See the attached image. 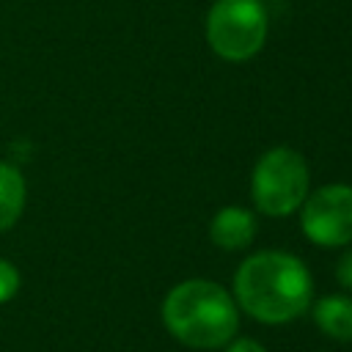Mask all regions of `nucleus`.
<instances>
[{
    "label": "nucleus",
    "instance_id": "f257e3e1",
    "mask_svg": "<svg viewBox=\"0 0 352 352\" xmlns=\"http://www.w3.org/2000/svg\"><path fill=\"white\" fill-rule=\"evenodd\" d=\"M314 294L308 267L283 250H264L248 256L234 275V302L264 324H283L297 319Z\"/></svg>",
    "mask_w": 352,
    "mask_h": 352
},
{
    "label": "nucleus",
    "instance_id": "f03ea898",
    "mask_svg": "<svg viewBox=\"0 0 352 352\" xmlns=\"http://www.w3.org/2000/svg\"><path fill=\"white\" fill-rule=\"evenodd\" d=\"M162 322L176 341L192 349H220L239 327V305L212 280H184L162 302Z\"/></svg>",
    "mask_w": 352,
    "mask_h": 352
},
{
    "label": "nucleus",
    "instance_id": "7ed1b4c3",
    "mask_svg": "<svg viewBox=\"0 0 352 352\" xmlns=\"http://www.w3.org/2000/svg\"><path fill=\"white\" fill-rule=\"evenodd\" d=\"M253 204L270 217H283L300 209L308 195V165L294 148H270L253 168Z\"/></svg>",
    "mask_w": 352,
    "mask_h": 352
},
{
    "label": "nucleus",
    "instance_id": "20e7f679",
    "mask_svg": "<svg viewBox=\"0 0 352 352\" xmlns=\"http://www.w3.org/2000/svg\"><path fill=\"white\" fill-rule=\"evenodd\" d=\"M209 47L223 60H250L267 41V11L258 0H217L206 16Z\"/></svg>",
    "mask_w": 352,
    "mask_h": 352
},
{
    "label": "nucleus",
    "instance_id": "39448f33",
    "mask_svg": "<svg viewBox=\"0 0 352 352\" xmlns=\"http://www.w3.org/2000/svg\"><path fill=\"white\" fill-rule=\"evenodd\" d=\"M302 234L324 248H338L352 242V187L327 184L305 195L300 204Z\"/></svg>",
    "mask_w": 352,
    "mask_h": 352
},
{
    "label": "nucleus",
    "instance_id": "423d86ee",
    "mask_svg": "<svg viewBox=\"0 0 352 352\" xmlns=\"http://www.w3.org/2000/svg\"><path fill=\"white\" fill-rule=\"evenodd\" d=\"M209 236L223 250H242L256 236V217L242 206H226L212 217Z\"/></svg>",
    "mask_w": 352,
    "mask_h": 352
},
{
    "label": "nucleus",
    "instance_id": "0eeeda50",
    "mask_svg": "<svg viewBox=\"0 0 352 352\" xmlns=\"http://www.w3.org/2000/svg\"><path fill=\"white\" fill-rule=\"evenodd\" d=\"M314 322L324 336L336 341H352V297L346 294L319 297L314 302Z\"/></svg>",
    "mask_w": 352,
    "mask_h": 352
},
{
    "label": "nucleus",
    "instance_id": "6e6552de",
    "mask_svg": "<svg viewBox=\"0 0 352 352\" xmlns=\"http://www.w3.org/2000/svg\"><path fill=\"white\" fill-rule=\"evenodd\" d=\"M25 176L11 165L0 162V231L11 228L25 209Z\"/></svg>",
    "mask_w": 352,
    "mask_h": 352
},
{
    "label": "nucleus",
    "instance_id": "1a4fd4ad",
    "mask_svg": "<svg viewBox=\"0 0 352 352\" xmlns=\"http://www.w3.org/2000/svg\"><path fill=\"white\" fill-rule=\"evenodd\" d=\"M16 292H19V270L11 261L0 258V305L8 302Z\"/></svg>",
    "mask_w": 352,
    "mask_h": 352
},
{
    "label": "nucleus",
    "instance_id": "9d476101",
    "mask_svg": "<svg viewBox=\"0 0 352 352\" xmlns=\"http://www.w3.org/2000/svg\"><path fill=\"white\" fill-rule=\"evenodd\" d=\"M336 278H338L341 286L352 289V250H346V253L338 258V264H336Z\"/></svg>",
    "mask_w": 352,
    "mask_h": 352
},
{
    "label": "nucleus",
    "instance_id": "9b49d317",
    "mask_svg": "<svg viewBox=\"0 0 352 352\" xmlns=\"http://www.w3.org/2000/svg\"><path fill=\"white\" fill-rule=\"evenodd\" d=\"M226 352H267V349L253 338H231Z\"/></svg>",
    "mask_w": 352,
    "mask_h": 352
}]
</instances>
